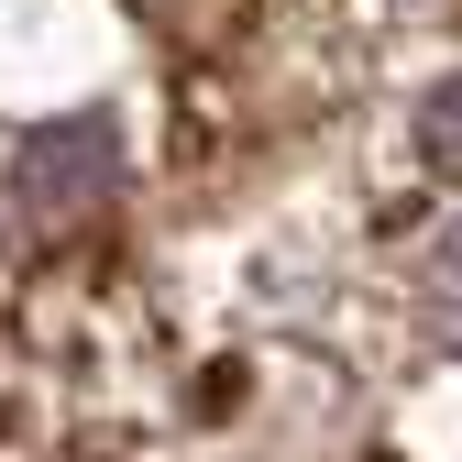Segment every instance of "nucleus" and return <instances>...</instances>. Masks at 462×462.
<instances>
[{
    "mask_svg": "<svg viewBox=\"0 0 462 462\" xmlns=\"http://www.w3.org/2000/svg\"><path fill=\"white\" fill-rule=\"evenodd\" d=\"M430 319H440V341L462 353V220L440 231V254H430Z\"/></svg>",
    "mask_w": 462,
    "mask_h": 462,
    "instance_id": "1",
    "label": "nucleus"
},
{
    "mask_svg": "<svg viewBox=\"0 0 462 462\" xmlns=\"http://www.w3.org/2000/svg\"><path fill=\"white\" fill-rule=\"evenodd\" d=\"M419 133H430V154L451 165V177H462V78H451V88H430V122H419Z\"/></svg>",
    "mask_w": 462,
    "mask_h": 462,
    "instance_id": "2",
    "label": "nucleus"
}]
</instances>
